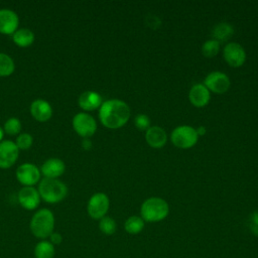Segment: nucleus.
Here are the masks:
<instances>
[{"instance_id": "f257e3e1", "label": "nucleus", "mask_w": 258, "mask_h": 258, "mask_svg": "<svg viewBox=\"0 0 258 258\" xmlns=\"http://www.w3.org/2000/svg\"><path fill=\"white\" fill-rule=\"evenodd\" d=\"M130 118V108L122 100L111 99L102 103L99 108V119L109 129H118L124 126Z\"/></svg>"}, {"instance_id": "f03ea898", "label": "nucleus", "mask_w": 258, "mask_h": 258, "mask_svg": "<svg viewBox=\"0 0 258 258\" xmlns=\"http://www.w3.org/2000/svg\"><path fill=\"white\" fill-rule=\"evenodd\" d=\"M55 219L53 213L46 209H40L36 211L30 222H29V229L31 234L40 240H46L54 230Z\"/></svg>"}, {"instance_id": "7ed1b4c3", "label": "nucleus", "mask_w": 258, "mask_h": 258, "mask_svg": "<svg viewBox=\"0 0 258 258\" xmlns=\"http://www.w3.org/2000/svg\"><path fill=\"white\" fill-rule=\"evenodd\" d=\"M40 199L48 204H56L61 202L68 195V186L64 182L57 178L43 177L37 186Z\"/></svg>"}, {"instance_id": "20e7f679", "label": "nucleus", "mask_w": 258, "mask_h": 258, "mask_svg": "<svg viewBox=\"0 0 258 258\" xmlns=\"http://www.w3.org/2000/svg\"><path fill=\"white\" fill-rule=\"evenodd\" d=\"M169 207L165 200L157 197H152L145 200L140 208L141 218L144 222L156 223L167 217Z\"/></svg>"}, {"instance_id": "39448f33", "label": "nucleus", "mask_w": 258, "mask_h": 258, "mask_svg": "<svg viewBox=\"0 0 258 258\" xmlns=\"http://www.w3.org/2000/svg\"><path fill=\"white\" fill-rule=\"evenodd\" d=\"M198 139L199 135L197 130L188 125L177 126L172 130L170 134V140L173 145L181 149L192 147L198 142Z\"/></svg>"}, {"instance_id": "423d86ee", "label": "nucleus", "mask_w": 258, "mask_h": 258, "mask_svg": "<svg viewBox=\"0 0 258 258\" xmlns=\"http://www.w3.org/2000/svg\"><path fill=\"white\" fill-rule=\"evenodd\" d=\"M74 130L83 138H90L97 131V122L95 118L85 112L77 113L72 121Z\"/></svg>"}, {"instance_id": "0eeeda50", "label": "nucleus", "mask_w": 258, "mask_h": 258, "mask_svg": "<svg viewBox=\"0 0 258 258\" xmlns=\"http://www.w3.org/2000/svg\"><path fill=\"white\" fill-rule=\"evenodd\" d=\"M110 207V201L106 194L96 192L94 194L87 205V212L89 216L94 220H100L106 216Z\"/></svg>"}, {"instance_id": "6e6552de", "label": "nucleus", "mask_w": 258, "mask_h": 258, "mask_svg": "<svg viewBox=\"0 0 258 258\" xmlns=\"http://www.w3.org/2000/svg\"><path fill=\"white\" fill-rule=\"evenodd\" d=\"M40 169L33 163H22L16 169V178L24 186H33L40 181Z\"/></svg>"}, {"instance_id": "1a4fd4ad", "label": "nucleus", "mask_w": 258, "mask_h": 258, "mask_svg": "<svg viewBox=\"0 0 258 258\" xmlns=\"http://www.w3.org/2000/svg\"><path fill=\"white\" fill-rule=\"evenodd\" d=\"M204 85L209 91H212L216 94H223L229 90L231 82L226 74L216 71L210 73L206 77Z\"/></svg>"}, {"instance_id": "9d476101", "label": "nucleus", "mask_w": 258, "mask_h": 258, "mask_svg": "<svg viewBox=\"0 0 258 258\" xmlns=\"http://www.w3.org/2000/svg\"><path fill=\"white\" fill-rule=\"evenodd\" d=\"M223 55L227 63L233 68H239L246 60V51L243 46L237 42L226 44L223 50Z\"/></svg>"}, {"instance_id": "9b49d317", "label": "nucleus", "mask_w": 258, "mask_h": 258, "mask_svg": "<svg viewBox=\"0 0 258 258\" xmlns=\"http://www.w3.org/2000/svg\"><path fill=\"white\" fill-rule=\"evenodd\" d=\"M19 149L15 142L3 140L0 142V168L6 169L11 167L17 160Z\"/></svg>"}, {"instance_id": "f8f14e48", "label": "nucleus", "mask_w": 258, "mask_h": 258, "mask_svg": "<svg viewBox=\"0 0 258 258\" xmlns=\"http://www.w3.org/2000/svg\"><path fill=\"white\" fill-rule=\"evenodd\" d=\"M17 200L20 206L27 210H35L40 204V196L38 190L33 186H23L18 191Z\"/></svg>"}, {"instance_id": "ddd939ff", "label": "nucleus", "mask_w": 258, "mask_h": 258, "mask_svg": "<svg viewBox=\"0 0 258 258\" xmlns=\"http://www.w3.org/2000/svg\"><path fill=\"white\" fill-rule=\"evenodd\" d=\"M19 18L15 11L3 8L0 9V33L13 34L18 27Z\"/></svg>"}, {"instance_id": "4468645a", "label": "nucleus", "mask_w": 258, "mask_h": 258, "mask_svg": "<svg viewBox=\"0 0 258 258\" xmlns=\"http://www.w3.org/2000/svg\"><path fill=\"white\" fill-rule=\"evenodd\" d=\"M29 111L31 116L38 122H46L52 116L51 105L43 99L34 100L30 104Z\"/></svg>"}, {"instance_id": "2eb2a0df", "label": "nucleus", "mask_w": 258, "mask_h": 258, "mask_svg": "<svg viewBox=\"0 0 258 258\" xmlns=\"http://www.w3.org/2000/svg\"><path fill=\"white\" fill-rule=\"evenodd\" d=\"M66 170L64 162L56 157L46 159L40 168V172L46 178H57Z\"/></svg>"}, {"instance_id": "dca6fc26", "label": "nucleus", "mask_w": 258, "mask_h": 258, "mask_svg": "<svg viewBox=\"0 0 258 258\" xmlns=\"http://www.w3.org/2000/svg\"><path fill=\"white\" fill-rule=\"evenodd\" d=\"M211 95L210 91L204 84H196L191 87L188 93L189 102L198 108H202L208 105Z\"/></svg>"}, {"instance_id": "f3484780", "label": "nucleus", "mask_w": 258, "mask_h": 258, "mask_svg": "<svg viewBox=\"0 0 258 258\" xmlns=\"http://www.w3.org/2000/svg\"><path fill=\"white\" fill-rule=\"evenodd\" d=\"M103 103L102 97L95 91H85L78 98L80 108L85 111H94L101 107Z\"/></svg>"}, {"instance_id": "a211bd4d", "label": "nucleus", "mask_w": 258, "mask_h": 258, "mask_svg": "<svg viewBox=\"0 0 258 258\" xmlns=\"http://www.w3.org/2000/svg\"><path fill=\"white\" fill-rule=\"evenodd\" d=\"M145 140L152 148H161L165 145L167 140L166 132L159 126H150L145 131Z\"/></svg>"}, {"instance_id": "6ab92c4d", "label": "nucleus", "mask_w": 258, "mask_h": 258, "mask_svg": "<svg viewBox=\"0 0 258 258\" xmlns=\"http://www.w3.org/2000/svg\"><path fill=\"white\" fill-rule=\"evenodd\" d=\"M12 40L20 47H27L33 43L34 33L29 28H20L12 34Z\"/></svg>"}, {"instance_id": "aec40b11", "label": "nucleus", "mask_w": 258, "mask_h": 258, "mask_svg": "<svg viewBox=\"0 0 258 258\" xmlns=\"http://www.w3.org/2000/svg\"><path fill=\"white\" fill-rule=\"evenodd\" d=\"M35 258H53L55 255V246L48 240H40L33 250Z\"/></svg>"}, {"instance_id": "412c9836", "label": "nucleus", "mask_w": 258, "mask_h": 258, "mask_svg": "<svg viewBox=\"0 0 258 258\" xmlns=\"http://www.w3.org/2000/svg\"><path fill=\"white\" fill-rule=\"evenodd\" d=\"M234 34V28L230 23L221 22L218 23L213 29L214 39L217 41H227Z\"/></svg>"}, {"instance_id": "4be33fe9", "label": "nucleus", "mask_w": 258, "mask_h": 258, "mask_svg": "<svg viewBox=\"0 0 258 258\" xmlns=\"http://www.w3.org/2000/svg\"><path fill=\"white\" fill-rule=\"evenodd\" d=\"M144 228V221L139 216H131L124 223V229L128 234H138Z\"/></svg>"}, {"instance_id": "5701e85b", "label": "nucleus", "mask_w": 258, "mask_h": 258, "mask_svg": "<svg viewBox=\"0 0 258 258\" xmlns=\"http://www.w3.org/2000/svg\"><path fill=\"white\" fill-rule=\"evenodd\" d=\"M15 63L13 58L4 52H0V77H8L13 74Z\"/></svg>"}, {"instance_id": "b1692460", "label": "nucleus", "mask_w": 258, "mask_h": 258, "mask_svg": "<svg viewBox=\"0 0 258 258\" xmlns=\"http://www.w3.org/2000/svg\"><path fill=\"white\" fill-rule=\"evenodd\" d=\"M99 229L105 235H113L116 232L117 224L113 218L105 216L102 219H100Z\"/></svg>"}, {"instance_id": "393cba45", "label": "nucleus", "mask_w": 258, "mask_h": 258, "mask_svg": "<svg viewBox=\"0 0 258 258\" xmlns=\"http://www.w3.org/2000/svg\"><path fill=\"white\" fill-rule=\"evenodd\" d=\"M3 129H4V133L8 135H16L21 131L22 124L18 118L11 117L5 121Z\"/></svg>"}, {"instance_id": "a878e982", "label": "nucleus", "mask_w": 258, "mask_h": 258, "mask_svg": "<svg viewBox=\"0 0 258 258\" xmlns=\"http://www.w3.org/2000/svg\"><path fill=\"white\" fill-rule=\"evenodd\" d=\"M220 50V42L215 39H210L204 42L202 46V52L206 57H214Z\"/></svg>"}, {"instance_id": "bb28decb", "label": "nucleus", "mask_w": 258, "mask_h": 258, "mask_svg": "<svg viewBox=\"0 0 258 258\" xmlns=\"http://www.w3.org/2000/svg\"><path fill=\"white\" fill-rule=\"evenodd\" d=\"M32 142H33V138H32V135L29 134V133H21L17 136L16 138V145L18 147V149H21V150H26L28 148L31 147L32 145Z\"/></svg>"}, {"instance_id": "cd10ccee", "label": "nucleus", "mask_w": 258, "mask_h": 258, "mask_svg": "<svg viewBox=\"0 0 258 258\" xmlns=\"http://www.w3.org/2000/svg\"><path fill=\"white\" fill-rule=\"evenodd\" d=\"M135 126L140 131H146L150 127V119L145 114H138L134 119Z\"/></svg>"}, {"instance_id": "c85d7f7f", "label": "nucleus", "mask_w": 258, "mask_h": 258, "mask_svg": "<svg viewBox=\"0 0 258 258\" xmlns=\"http://www.w3.org/2000/svg\"><path fill=\"white\" fill-rule=\"evenodd\" d=\"M248 227L251 233L258 236V212H253L248 220Z\"/></svg>"}, {"instance_id": "c756f323", "label": "nucleus", "mask_w": 258, "mask_h": 258, "mask_svg": "<svg viewBox=\"0 0 258 258\" xmlns=\"http://www.w3.org/2000/svg\"><path fill=\"white\" fill-rule=\"evenodd\" d=\"M49 238V242L53 245V246H57L62 242V236L58 233V232H52L51 235L48 237Z\"/></svg>"}, {"instance_id": "7c9ffc66", "label": "nucleus", "mask_w": 258, "mask_h": 258, "mask_svg": "<svg viewBox=\"0 0 258 258\" xmlns=\"http://www.w3.org/2000/svg\"><path fill=\"white\" fill-rule=\"evenodd\" d=\"M82 147L85 150H90L92 148V141L90 140V138H83V140H82Z\"/></svg>"}, {"instance_id": "2f4dec72", "label": "nucleus", "mask_w": 258, "mask_h": 258, "mask_svg": "<svg viewBox=\"0 0 258 258\" xmlns=\"http://www.w3.org/2000/svg\"><path fill=\"white\" fill-rule=\"evenodd\" d=\"M206 132H207V130H206V128L204 127V126H200L198 129H197V133H198V135L200 136H202V135H204V134H206Z\"/></svg>"}, {"instance_id": "473e14b6", "label": "nucleus", "mask_w": 258, "mask_h": 258, "mask_svg": "<svg viewBox=\"0 0 258 258\" xmlns=\"http://www.w3.org/2000/svg\"><path fill=\"white\" fill-rule=\"evenodd\" d=\"M3 137H4V129L0 126V142L2 141Z\"/></svg>"}]
</instances>
